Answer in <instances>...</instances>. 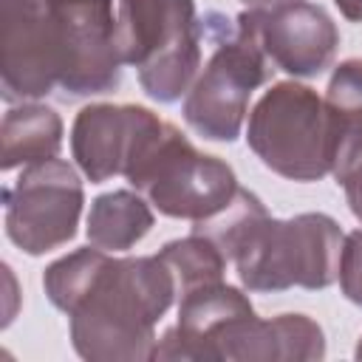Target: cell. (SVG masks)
Returning <instances> with one entry per match:
<instances>
[{
  "mask_svg": "<svg viewBox=\"0 0 362 362\" xmlns=\"http://www.w3.org/2000/svg\"><path fill=\"white\" fill-rule=\"evenodd\" d=\"M54 308L71 320V345L90 362H144L156 354V322L178 300L173 272L158 255L113 257L85 246L42 272Z\"/></svg>",
  "mask_w": 362,
  "mask_h": 362,
  "instance_id": "6da1fadb",
  "label": "cell"
},
{
  "mask_svg": "<svg viewBox=\"0 0 362 362\" xmlns=\"http://www.w3.org/2000/svg\"><path fill=\"white\" fill-rule=\"evenodd\" d=\"M201 34L209 57L189 85L181 113L201 139L235 141L246 122L252 93L272 79L274 65L263 54L243 11L238 17L206 11L201 17Z\"/></svg>",
  "mask_w": 362,
  "mask_h": 362,
  "instance_id": "7a4b0ae2",
  "label": "cell"
},
{
  "mask_svg": "<svg viewBox=\"0 0 362 362\" xmlns=\"http://www.w3.org/2000/svg\"><path fill=\"white\" fill-rule=\"evenodd\" d=\"M122 175L161 215L192 223L223 209L238 192L235 170L223 158L201 153L161 116L147 127Z\"/></svg>",
  "mask_w": 362,
  "mask_h": 362,
  "instance_id": "3957f363",
  "label": "cell"
},
{
  "mask_svg": "<svg viewBox=\"0 0 362 362\" xmlns=\"http://www.w3.org/2000/svg\"><path fill=\"white\" fill-rule=\"evenodd\" d=\"M342 243L345 232L325 212L286 221L263 215L232 252V263L246 291H320L339 277Z\"/></svg>",
  "mask_w": 362,
  "mask_h": 362,
  "instance_id": "277c9868",
  "label": "cell"
},
{
  "mask_svg": "<svg viewBox=\"0 0 362 362\" xmlns=\"http://www.w3.org/2000/svg\"><path fill=\"white\" fill-rule=\"evenodd\" d=\"M116 45L153 102H178L204 65L195 0H119Z\"/></svg>",
  "mask_w": 362,
  "mask_h": 362,
  "instance_id": "5b68a950",
  "label": "cell"
},
{
  "mask_svg": "<svg viewBox=\"0 0 362 362\" xmlns=\"http://www.w3.org/2000/svg\"><path fill=\"white\" fill-rule=\"evenodd\" d=\"M246 144L263 167L288 181L331 175L334 136L325 96L294 79L274 82L249 110Z\"/></svg>",
  "mask_w": 362,
  "mask_h": 362,
  "instance_id": "8992f818",
  "label": "cell"
},
{
  "mask_svg": "<svg viewBox=\"0 0 362 362\" xmlns=\"http://www.w3.org/2000/svg\"><path fill=\"white\" fill-rule=\"evenodd\" d=\"M85 189L79 173L62 161H40L3 187L8 240L31 257L54 252L76 238Z\"/></svg>",
  "mask_w": 362,
  "mask_h": 362,
  "instance_id": "52a82bcc",
  "label": "cell"
},
{
  "mask_svg": "<svg viewBox=\"0 0 362 362\" xmlns=\"http://www.w3.org/2000/svg\"><path fill=\"white\" fill-rule=\"evenodd\" d=\"M62 40L45 0H0V76L6 102H34L59 88Z\"/></svg>",
  "mask_w": 362,
  "mask_h": 362,
  "instance_id": "ba28073f",
  "label": "cell"
},
{
  "mask_svg": "<svg viewBox=\"0 0 362 362\" xmlns=\"http://www.w3.org/2000/svg\"><path fill=\"white\" fill-rule=\"evenodd\" d=\"M62 40L59 88L71 96H102L122 85L113 0H76L48 6Z\"/></svg>",
  "mask_w": 362,
  "mask_h": 362,
  "instance_id": "9c48e42d",
  "label": "cell"
},
{
  "mask_svg": "<svg viewBox=\"0 0 362 362\" xmlns=\"http://www.w3.org/2000/svg\"><path fill=\"white\" fill-rule=\"evenodd\" d=\"M257 317L249 297L226 280L178 297V322L164 331L153 359H226L240 328Z\"/></svg>",
  "mask_w": 362,
  "mask_h": 362,
  "instance_id": "30bf717a",
  "label": "cell"
},
{
  "mask_svg": "<svg viewBox=\"0 0 362 362\" xmlns=\"http://www.w3.org/2000/svg\"><path fill=\"white\" fill-rule=\"evenodd\" d=\"M243 14L274 71L311 79L331 68L339 48V28L322 6L303 0L277 11L246 8Z\"/></svg>",
  "mask_w": 362,
  "mask_h": 362,
  "instance_id": "8fae6325",
  "label": "cell"
},
{
  "mask_svg": "<svg viewBox=\"0 0 362 362\" xmlns=\"http://www.w3.org/2000/svg\"><path fill=\"white\" fill-rule=\"evenodd\" d=\"M158 119L144 105L96 102L76 113L71 124V153L90 184H105L122 175L136 144Z\"/></svg>",
  "mask_w": 362,
  "mask_h": 362,
  "instance_id": "7c38bea8",
  "label": "cell"
},
{
  "mask_svg": "<svg viewBox=\"0 0 362 362\" xmlns=\"http://www.w3.org/2000/svg\"><path fill=\"white\" fill-rule=\"evenodd\" d=\"M325 356V334L308 314L255 317L240 337L235 362H311Z\"/></svg>",
  "mask_w": 362,
  "mask_h": 362,
  "instance_id": "4fadbf2b",
  "label": "cell"
},
{
  "mask_svg": "<svg viewBox=\"0 0 362 362\" xmlns=\"http://www.w3.org/2000/svg\"><path fill=\"white\" fill-rule=\"evenodd\" d=\"M62 119L54 107L40 102L11 105L0 127L3 173L57 158L62 150Z\"/></svg>",
  "mask_w": 362,
  "mask_h": 362,
  "instance_id": "5bb4252c",
  "label": "cell"
},
{
  "mask_svg": "<svg viewBox=\"0 0 362 362\" xmlns=\"http://www.w3.org/2000/svg\"><path fill=\"white\" fill-rule=\"evenodd\" d=\"M156 218L150 201L133 189H113L102 192L90 201L88 212V243L105 252H127L133 249L150 229Z\"/></svg>",
  "mask_w": 362,
  "mask_h": 362,
  "instance_id": "9a60e30c",
  "label": "cell"
},
{
  "mask_svg": "<svg viewBox=\"0 0 362 362\" xmlns=\"http://www.w3.org/2000/svg\"><path fill=\"white\" fill-rule=\"evenodd\" d=\"M325 107L334 136V167L339 178L362 156V59H345L334 68L325 88Z\"/></svg>",
  "mask_w": 362,
  "mask_h": 362,
  "instance_id": "2e32d148",
  "label": "cell"
},
{
  "mask_svg": "<svg viewBox=\"0 0 362 362\" xmlns=\"http://www.w3.org/2000/svg\"><path fill=\"white\" fill-rule=\"evenodd\" d=\"M158 257L173 272L175 286H178V297L187 294V291H192V288H198V286L223 280L226 263H229L226 255L209 238H204L198 232L164 243L158 249Z\"/></svg>",
  "mask_w": 362,
  "mask_h": 362,
  "instance_id": "e0dca14e",
  "label": "cell"
},
{
  "mask_svg": "<svg viewBox=\"0 0 362 362\" xmlns=\"http://www.w3.org/2000/svg\"><path fill=\"white\" fill-rule=\"evenodd\" d=\"M263 215H269L266 206H263V201L255 192L238 187V192L232 195V201L223 209H218L215 215L192 223V232L209 238L226 255V260L232 263V252L238 249V243L243 240V235L252 229V223L260 221Z\"/></svg>",
  "mask_w": 362,
  "mask_h": 362,
  "instance_id": "ac0fdd59",
  "label": "cell"
},
{
  "mask_svg": "<svg viewBox=\"0 0 362 362\" xmlns=\"http://www.w3.org/2000/svg\"><path fill=\"white\" fill-rule=\"evenodd\" d=\"M339 291L345 300L362 308V229L345 235L342 257H339Z\"/></svg>",
  "mask_w": 362,
  "mask_h": 362,
  "instance_id": "d6986e66",
  "label": "cell"
},
{
  "mask_svg": "<svg viewBox=\"0 0 362 362\" xmlns=\"http://www.w3.org/2000/svg\"><path fill=\"white\" fill-rule=\"evenodd\" d=\"M337 184H342L345 189V201L354 212V218L362 223V156L337 178Z\"/></svg>",
  "mask_w": 362,
  "mask_h": 362,
  "instance_id": "ffe728a7",
  "label": "cell"
},
{
  "mask_svg": "<svg viewBox=\"0 0 362 362\" xmlns=\"http://www.w3.org/2000/svg\"><path fill=\"white\" fill-rule=\"evenodd\" d=\"M249 11H277V8H286V6H294V3H303V0H240Z\"/></svg>",
  "mask_w": 362,
  "mask_h": 362,
  "instance_id": "44dd1931",
  "label": "cell"
},
{
  "mask_svg": "<svg viewBox=\"0 0 362 362\" xmlns=\"http://www.w3.org/2000/svg\"><path fill=\"white\" fill-rule=\"evenodd\" d=\"M339 14L351 23H362V0H334Z\"/></svg>",
  "mask_w": 362,
  "mask_h": 362,
  "instance_id": "7402d4cb",
  "label": "cell"
},
{
  "mask_svg": "<svg viewBox=\"0 0 362 362\" xmlns=\"http://www.w3.org/2000/svg\"><path fill=\"white\" fill-rule=\"evenodd\" d=\"M65 3H76V0H45V6H65Z\"/></svg>",
  "mask_w": 362,
  "mask_h": 362,
  "instance_id": "603a6c76",
  "label": "cell"
},
{
  "mask_svg": "<svg viewBox=\"0 0 362 362\" xmlns=\"http://www.w3.org/2000/svg\"><path fill=\"white\" fill-rule=\"evenodd\" d=\"M354 356H356V359H362V337H359V342H356V351H354Z\"/></svg>",
  "mask_w": 362,
  "mask_h": 362,
  "instance_id": "cb8c5ba5",
  "label": "cell"
}]
</instances>
